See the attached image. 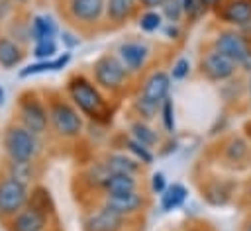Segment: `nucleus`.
<instances>
[{"label":"nucleus","instance_id":"nucleus-26","mask_svg":"<svg viewBox=\"0 0 251 231\" xmlns=\"http://www.w3.org/2000/svg\"><path fill=\"white\" fill-rule=\"evenodd\" d=\"M124 145H126L127 153H129L133 159H137L141 164H151V162H153V153H151V149L145 147V145H141L139 141H135L131 135H129V137H124Z\"/></svg>","mask_w":251,"mask_h":231},{"label":"nucleus","instance_id":"nucleus-6","mask_svg":"<svg viewBox=\"0 0 251 231\" xmlns=\"http://www.w3.org/2000/svg\"><path fill=\"white\" fill-rule=\"evenodd\" d=\"M29 200V186L12 178L4 176L0 180V219L8 221L18 211H22L27 206Z\"/></svg>","mask_w":251,"mask_h":231},{"label":"nucleus","instance_id":"nucleus-22","mask_svg":"<svg viewBox=\"0 0 251 231\" xmlns=\"http://www.w3.org/2000/svg\"><path fill=\"white\" fill-rule=\"evenodd\" d=\"M57 33V25L49 16H33L31 23H29V37L33 41H41V39H53Z\"/></svg>","mask_w":251,"mask_h":231},{"label":"nucleus","instance_id":"nucleus-31","mask_svg":"<svg viewBox=\"0 0 251 231\" xmlns=\"http://www.w3.org/2000/svg\"><path fill=\"white\" fill-rule=\"evenodd\" d=\"M55 53H57V41H55V39H41V41H35L33 51H31V55H33L37 61L53 59Z\"/></svg>","mask_w":251,"mask_h":231},{"label":"nucleus","instance_id":"nucleus-17","mask_svg":"<svg viewBox=\"0 0 251 231\" xmlns=\"http://www.w3.org/2000/svg\"><path fill=\"white\" fill-rule=\"evenodd\" d=\"M139 8V0H106V18L114 25L126 23Z\"/></svg>","mask_w":251,"mask_h":231},{"label":"nucleus","instance_id":"nucleus-21","mask_svg":"<svg viewBox=\"0 0 251 231\" xmlns=\"http://www.w3.org/2000/svg\"><path fill=\"white\" fill-rule=\"evenodd\" d=\"M27 206L33 208V209H37V211H41V213H45L47 217L55 215V202L51 198V192L45 186H41V184H35L29 190Z\"/></svg>","mask_w":251,"mask_h":231},{"label":"nucleus","instance_id":"nucleus-23","mask_svg":"<svg viewBox=\"0 0 251 231\" xmlns=\"http://www.w3.org/2000/svg\"><path fill=\"white\" fill-rule=\"evenodd\" d=\"M188 196V190L180 184V182H173L171 186L165 188V192L161 194V209L163 211H173L176 208H180L184 204Z\"/></svg>","mask_w":251,"mask_h":231},{"label":"nucleus","instance_id":"nucleus-19","mask_svg":"<svg viewBox=\"0 0 251 231\" xmlns=\"http://www.w3.org/2000/svg\"><path fill=\"white\" fill-rule=\"evenodd\" d=\"M139 186L137 178L133 174H108L100 186L104 196H114V194H127L135 192Z\"/></svg>","mask_w":251,"mask_h":231},{"label":"nucleus","instance_id":"nucleus-42","mask_svg":"<svg viewBox=\"0 0 251 231\" xmlns=\"http://www.w3.org/2000/svg\"><path fill=\"white\" fill-rule=\"evenodd\" d=\"M245 133H247V137H249V141H251V121L245 123Z\"/></svg>","mask_w":251,"mask_h":231},{"label":"nucleus","instance_id":"nucleus-35","mask_svg":"<svg viewBox=\"0 0 251 231\" xmlns=\"http://www.w3.org/2000/svg\"><path fill=\"white\" fill-rule=\"evenodd\" d=\"M180 4H182L184 16H188L190 20H196V18L200 16V12H202L200 0H180Z\"/></svg>","mask_w":251,"mask_h":231},{"label":"nucleus","instance_id":"nucleus-24","mask_svg":"<svg viewBox=\"0 0 251 231\" xmlns=\"http://www.w3.org/2000/svg\"><path fill=\"white\" fill-rule=\"evenodd\" d=\"M249 151H251V145H249V141H245L243 137H231V139H227L226 141V145H224V157L227 159V161H231V162H241V161H245L247 157H249Z\"/></svg>","mask_w":251,"mask_h":231},{"label":"nucleus","instance_id":"nucleus-11","mask_svg":"<svg viewBox=\"0 0 251 231\" xmlns=\"http://www.w3.org/2000/svg\"><path fill=\"white\" fill-rule=\"evenodd\" d=\"M84 231H124L126 217L118 215L106 206L96 208L84 217Z\"/></svg>","mask_w":251,"mask_h":231},{"label":"nucleus","instance_id":"nucleus-46","mask_svg":"<svg viewBox=\"0 0 251 231\" xmlns=\"http://www.w3.org/2000/svg\"><path fill=\"white\" fill-rule=\"evenodd\" d=\"M245 229H249V231H251V219L247 221V227H245Z\"/></svg>","mask_w":251,"mask_h":231},{"label":"nucleus","instance_id":"nucleus-43","mask_svg":"<svg viewBox=\"0 0 251 231\" xmlns=\"http://www.w3.org/2000/svg\"><path fill=\"white\" fill-rule=\"evenodd\" d=\"M247 94H249V104H251V76H249V82H247Z\"/></svg>","mask_w":251,"mask_h":231},{"label":"nucleus","instance_id":"nucleus-14","mask_svg":"<svg viewBox=\"0 0 251 231\" xmlns=\"http://www.w3.org/2000/svg\"><path fill=\"white\" fill-rule=\"evenodd\" d=\"M169 90H171V74L165 72V70H153L145 78L139 96L157 104V106H161V102L169 96Z\"/></svg>","mask_w":251,"mask_h":231},{"label":"nucleus","instance_id":"nucleus-7","mask_svg":"<svg viewBox=\"0 0 251 231\" xmlns=\"http://www.w3.org/2000/svg\"><path fill=\"white\" fill-rule=\"evenodd\" d=\"M212 47L216 51L224 53L226 57H229L239 67H247L251 63V43L241 31L226 29V31L216 33Z\"/></svg>","mask_w":251,"mask_h":231},{"label":"nucleus","instance_id":"nucleus-27","mask_svg":"<svg viewBox=\"0 0 251 231\" xmlns=\"http://www.w3.org/2000/svg\"><path fill=\"white\" fill-rule=\"evenodd\" d=\"M8 168H10V174L8 176H12V178H16V180H20V182H24L27 186H29V180H33L31 178L33 176V161H27V162L10 161Z\"/></svg>","mask_w":251,"mask_h":231},{"label":"nucleus","instance_id":"nucleus-32","mask_svg":"<svg viewBox=\"0 0 251 231\" xmlns=\"http://www.w3.org/2000/svg\"><path fill=\"white\" fill-rule=\"evenodd\" d=\"M133 110L137 112V116H139V119H141V121H151V119L157 116L159 106L139 96L137 100H133Z\"/></svg>","mask_w":251,"mask_h":231},{"label":"nucleus","instance_id":"nucleus-12","mask_svg":"<svg viewBox=\"0 0 251 231\" xmlns=\"http://www.w3.org/2000/svg\"><path fill=\"white\" fill-rule=\"evenodd\" d=\"M151 49L141 41H126L118 47V57L127 72H139L149 61Z\"/></svg>","mask_w":251,"mask_h":231},{"label":"nucleus","instance_id":"nucleus-39","mask_svg":"<svg viewBox=\"0 0 251 231\" xmlns=\"http://www.w3.org/2000/svg\"><path fill=\"white\" fill-rule=\"evenodd\" d=\"M167 0H139V6L145 8V10H157L165 4Z\"/></svg>","mask_w":251,"mask_h":231},{"label":"nucleus","instance_id":"nucleus-25","mask_svg":"<svg viewBox=\"0 0 251 231\" xmlns=\"http://www.w3.org/2000/svg\"><path fill=\"white\" fill-rule=\"evenodd\" d=\"M129 133H131V137H133L135 141H139L141 145H145V147H149V149L159 143L157 131H155L153 127H149L147 121H141V119L133 121V123L129 125Z\"/></svg>","mask_w":251,"mask_h":231},{"label":"nucleus","instance_id":"nucleus-4","mask_svg":"<svg viewBox=\"0 0 251 231\" xmlns=\"http://www.w3.org/2000/svg\"><path fill=\"white\" fill-rule=\"evenodd\" d=\"M127 76H129V72L118 55L104 53L92 63V78L100 90L116 94V92L124 90V86L127 84Z\"/></svg>","mask_w":251,"mask_h":231},{"label":"nucleus","instance_id":"nucleus-41","mask_svg":"<svg viewBox=\"0 0 251 231\" xmlns=\"http://www.w3.org/2000/svg\"><path fill=\"white\" fill-rule=\"evenodd\" d=\"M222 2H224V0H200V4H202V10H204V12H206V10H212V8L222 6Z\"/></svg>","mask_w":251,"mask_h":231},{"label":"nucleus","instance_id":"nucleus-33","mask_svg":"<svg viewBox=\"0 0 251 231\" xmlns=\"http://www.w3.org/2000/svg\"><path fill=\"white\" fill-rule=\"evenodd\" d=\"M161 16H163L169 23H178V22L182 20V16H184L180 0H167V2L161 6Z\"/></svg>","mask_w":251,"mask_h":231},{"label":"nucleus","instance_id":"nucleus-44","mask_svg":"<svg viewBox=\"0 0 251 231\" xmlns=\"http://www.w3.org/2000/svg\"><path fill=\"white\" fill-rule=\"evenodd\" d=\"M188 231H208V227H190Z\"/></svg>","mask_w":251,"mask_h":231},{"label":"nucleus","instance_id":"nucleus-34","mask_svg":"<svg viewBox=\"0 0 251 231\" xmlns=\"http://www.w3.org/2000/svg\"><path fill=\"white\" fill-rule=\"evenodd\" d=\"M188 72H190V61H188L186 57H180V59H176L175 65H173L171 78H175V80H182V78L188 76Z\"/></svg>","mask_w":251,"mask_h":231},{"label":"nucleus","instance_id":"nucleus-5","mask_svg":"<svg viewBox=\"0 0 251 231\" xmlns=\"http://www.w3.org/2000/svg\"><path fill=\"white\" fill-rule=\"evenodd\" d=\"M18 123H22L25 129H29L35 135H41L49 127V116L47 106L35 92H24L18 98Z\"/></svg>","mask_w":251,"mask_h":231},{"label":"nucleus","instance_id":"nucleus-40","mask_svg":"<svg viewBox=\"0 0 251 231\" xmlns=\"http://www.w3.org/2000/svg\"><path fill=\"white\" fill-rule=\"evenodd\" d=\"M165 35H167L169 39H178V37H180L178 25H176V23H169V25L165 27Z\"/></svg>","mask_w":251,"mask_h":231},{"label":"nucleus","instance_id":"nucleus-45","mask_svg":"<svg viewBox=\"0 0 251 231\" xmlns=\"http://www.w3.org/2000/svg\"><path fill=\"white\" fill-rule=\"evenodd\" d=\"M247 196H249V200H251V184H249V188H247Z\"/></svg>","mask_w":251,"mask_h":231},{"label":"nucleus","instance_id":"nucleus-13","mask_svg":"<svg viewBox=\"0 0 251 231\" xmlns=\"http://www.w3.org/2000/svg\"><path fill=\"white\" fill-rule=\"evenodd\" d=\"M49 219L45 213L25 206L22 211H18L12 219H8L6 229L8 231H45L49 227Z\"/></svg>","mask_w":251,"mask_h":231},{"label":"nucleus","instance_id":"nucleus-3","mask_svg":"<svg viewBox=\"0 0 251 231\" xmlns=\"http://www.w3.org/2000/svg\"><path fill=\"white\" fill-rule=\"evenodd\" d=\"M2 147H4L6 157L10 161H16V162L33 161L39 155V151H41L39 135L31 133L22 123L6 125L4 135H2Z\"/></svg>","mask_w":251,"mask_h":231},{"label":"nucleus","instance_id":"nucleus-36","mask_svg":"<svg viewBox=\"0 0 251 231\" xmlns=\"http://www.w3.org/2000/svg\"><path fill=\"white\" fill-rule=\"evenodd\" d=\"M165 188H167V178H165V174H163V172H155V174L151 176V192H153V194H163Z\"/></svg>","mask_w":251,"mask_h":231},{"label":"nucleus","instance_id":"nucleus-28","mask_svg":"<svg viewBox=\"0 0 251 231\" xmlns=\"http://www.w3.org/2000/svg\"><path fill=\"white\" fill-rule=\"evenodd\" d=\"M161 23H163V16H161V12H157V10H145V12L137 18L139 29H141V31H147V33L157 31V29L161 27Z\"/></svg>","mask_w":251,"mask_h":231},{"label":"nucleus","instance_id":"nucleus-16","mask_svg":"<svg viewBox=\"0 0 251 231\" xmlns=\"http://www.w3.org/2000/svg\"><path fill=\"white\" fill-rule=\"evenodd\" d=\"M108 174H133L137 176L141 172V162L126 153H108L102 161Z\"/></svg>","mask_w":251,"mask_h":231},{"label":"nucleus","instance_id":"nucleus-20","mask_svg":"<svg viewBox=\"0 0 251 231\" xmlns=\"http://www.w3.org/2000/svg\"><path fill=\"white\" fill-rule=\"evenodd\" d=\"M24 47L20 45V41L8 37V35H0V67L2 69H14L24 61Z\"/></svg>","mask_w":251,"mask_h":231},{"label":"nucleus","instance_id":"nucleus-29","mask_svg":"<svg viewBox=\"0 0 251 231\" xmlns=\"http://www.w3.org/2000/svg\"><path fill=\"white\" fill-rule=\"evenodd\" d=\"M159 114H161V123H163V129L167 133H173L175 127H176V121H175V104H173V98L167 96L161 106H159Z\"/></svg>","mask_w":251,"mask_h":231},{"label":"nucleus","instance_id":"nucleus-47","mask_svg":"<svg viewBox=\"0 0 251 231\" xmlns=\"http://www.w3.org/2000/svg\"><path fill=\"white\" fill-rule=\"evenodd\" d=\"M245 231H249V229H245Z\"/></svg>","mask_w":251,"mask_h":231},{"label":"nucleus","instance_id":"nucleus-37","mask_svg":"<svg viewBox=\"0 0 251 231\" xmlns=\"http://www.w3.org/2000/svg\"><path fill=\"white\" fill-rule=\"evenodd\" d=\"M14 12V2L12 0H0V20H6Z\"/></svg>","mask_w":251,"mask_h":231},{"label":"nucleus","instance_id":"nucleus-10","mask_svg":"<svg viewBox=\"0 0 251 231\" xmlns=\"http://www.w3.org/2000/svg\"><path fill=\"white\" fill-rule=\"evenodd\" d=\"M102 206L110 208L112 211H116L122 217H133L137 213H141L147 206V200L141 192H127V194H114V196H104Z\"/></svg>","mask_w":251,"mask_h":231},{"label":"nucleus","instance_id":"nucleus-8","mask_svg":"<svg viewBox=\"0 0 251 231\" xmlns=\"http://www.w3.org/2000/svg\"><path fill=\"white\" fill-rule=\"evenodd\" d=\"M237 69H239L237 63H233L229 57H226L224 53H220L216 49L204 53V57L200 59V72H202V76H206L212 82L229 80Z\"/></svg>","mask_w":251,"mask_h":231},{"label":"nucleus","instance_id":"nucleus-30","mask_svg":"<svg viewBox=\"0 0 251 231\" xmlns=\"http://www.w3.org/2000/svg\"><path fill=\"white\" fill-rule=\"evenodd\" d=\"M229 190H224V182H216L204 190V198L214 206H224L229 202Z\"/></svg>","mask_w":251,"mask_h":231},{"label":"nucleus","instance_id":"nucleus-38","mask_svg":"<svg viewBox=\"0 0 251 231\" xmlns=\"http://www.w3.org/2000/svg\"><path fill=\"white\" fill-rule=\"evenodd\" d=\"M61 41H63L67 47H75V45L80 43V39H78L75 33H71V31H63V33H61Z\"/></svg>","mask_w":251,"mask_h":231},{"label":"nucleus","instance_id":"nucleus-1","mask_svg":"<svg viewBox=\"0 0 251 231\" xmlns=\"http://www.w3.org/2000/svg\"><path fill=\"white\" fill-rule=\"evenodd\" d=\"M67 96L73 102V106L86 116L88 119L94 121H110V108L108 102L104 98V94L100 92V88L94 84V80H90L84 74H73L67 80Z\"/></svg>","mask_w":251,"mask_h":231},{"label":"nucleus","instance_id":"nucleus-9","mask_svg":"<svg viewBox=\"0 0 251 231\" xmlns=\"http://www.w3.org/2000/svg\"><path fill=\"white\" fill-rule=\"evenodd\" d=\"M67 16L78 25H94L106 18V0H67Z\"/></svg>","mask_w":251,"mask_h":231},{"label":"nucleus","instance_id":"nucleus-18","mask_svg":"<svg viewBox=\"0 0 251 231\" xmlns=\"http://www.w3.org/2000/svg\"><path fill=\"white\" fill-rule=\"evenodd\" d=\"M71 63V53L65 51L63 55L59 57H53V59H47V61H35L24 69H20V78H27V76H35V74H43V72H55V70H61L65 69L67 65Z\"/></svg>","mask_w":251,"mask_h":231},{"label":"nucleus","instance_id":"nucleus-15","mask_svg":"<svg viewBox=\"0 0 251 231\" xmlns=\"http://www.w3.org/2000/svg\"><path fill=\"white\" fill-rule=\"evenodd\" d=\"M218 16L235 27H245L251 23V0H227L218 10Z\"/></svg>","mask_w":251,"mask_h":231},{"label":"nucleus","instance_id":"nucleus-2","mask_svg":"<svg viewBox=\"0 0 251 231\" xmlns=\"http://www.w3.org/2000/svg\"><path fill=\"white\" fill-rule=\"evenodd\" d=\"M47 116L49 127L61 139H76L84 131V119L80 112L73 106L71 100H65L59 94H51L47 98Z\"/></svg>","mask_w":251,"mask_h":231}]
</instances>
